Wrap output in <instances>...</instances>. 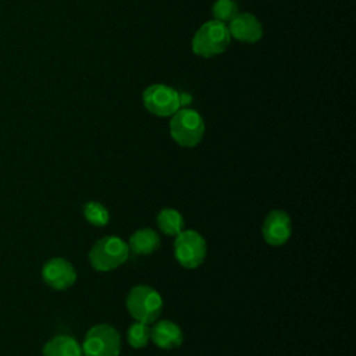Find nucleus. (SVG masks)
I'll return each mask as SVG.
<instances>
[{
	"mask_svg": "<svg viewBox=\"0 0 356 356\" xmlns=\"http://www.w3.org/2000/svg\"><path fill=\"white\" fill-rule=\"evenodd\" d=\"M129 254L128 243L120 236L107 235L95 242L89 250L90 266L100 273L111 271L122 266Z\"/></svg>",
	"mask_w": 356,
	"mask_h": 356,
	"instance_id": "f257e3e1",
	"label": "nucleus"
},
{
	"mask_svg": "<svg viewBox=\"0 0 356 356\" xmlns=\"http://www.w3.org/2000/svg\"><path fill=\"white\" fill-rule=\"evenodd\" d=\"M125 305L129 314L145 324L154 323L163 312L161 295L154 288L143 284L129 289Z\"/></svg>",
	"mask_w": 356,
	"mask_h": 356,
	"instance_id": "f03ea898",
	"label": "nucleus"
},
{
	"mask_svg": "<svg viewBox=\"0 0 356 356\" xmlns=\"http://www.w3.org/2000/svg\"><path fill=\"white\" fill-rule=\"evenodd\" d=\"M231 42V35L224 22L217 19L204 22L193 35L192 50L200 57H214L225 51Z\"/></svg>",
	"mask_w": 356,
	"mask_h": 356,
	"instance_id": "7ed1b4c3",
	"label": "nucleus"
},
{
	"mask_svg": "<svg viewBox=\"0 0 356 356\" xmlns=\"http://www.w3.org/2000/svg\"><path fill=\"white\" fill-rule=\"evenodd\" d=\"M170 134L175 143L182 147H193L200 143L204 135V121L202 115L192 108H182L172 114L170 121Z\"/></svg>",
	"mask_w": 356,
	"mask_h": 356,
	"instance_id": "20e7f679",
	"label": "nucleus"
},
{
	"mask_svg": "<svg viewBox=\"0 0 356 356\" xmlns=\"http://www.w3.org/2000/svg\"><path fill=\"white\" fill-rule=\"evenodd\" d=\"M83 356H118L121 338L110 324H96L86 332L81 345Z\"/></svg>",
	"mask_w": 356,
	"mask_h": 356,
	"instance_id": "39448f33",
	"label": "nucleus"
},
{
	"mask_svg": "<svg viewBox=\"0 0 356 356\" xmlns=\"http://www.w3.org/2000/svg\"><path fill=\"white\" fill-rule=\"evenodd\" d=\"M207 253V245L203 235L195 229H182L175 235L174 256L185 268L199 267Z\"/></svg>",
	"mask_w": 356,
	"mask_h": 356,
	"instance_id": "423d86ee",
	"label": "nucleus"
},
{
	"mask_svg": "<svg viewBox=\"0 0 356 356\" xmlns=\"http://www.w3.org/2000/svg\"><path fill=\"white\" fill-rule=\"evenodd\" d=\"M146 110L157 117H170L179 110L178 92L164 83H153L147 86L142 95Z\"/></svg>",
	"mask_w": 356,
	"mask_h": 356,
	"instance_id": "0eeeda50",
	"label": "nucleus"
},
{
	"mask_svg": "<svg viewBox=\"0 0 356 356\" xmlns=\"http://www.w3.org/2000/svg\"><path fill=\"white\" fill-rule=\"evenodd\" d=\"M42 278L50 288L64 291L75 284L76 271L67 259L53 257L44 263L42 268Z\"/></svg>",
	"mask_w": 356,
	"mask_h": 356,
	"instance_id": "6e6552de",
	"label": "nucleus"
},
{
	"mask_svg": "<svg viewBox=\"0 0 356 356\" xmlns=\"http://www.w3.org/2000/svg\"><path fill=\"white\" fill-rule=\"evenodd\" d=\"M261 234L264 241L271 246L284 245L292 234V224L288 213L282 210H273L264 218Z\"/></svg>",
	"mask_w": 356,
	"mask_h": 356,
	"instance_id": "1a4fd4ad",
	"label": "nucleus"
},
{
	"mask_svg": "<svg viewBox=\"0 0 356 356\" xmlns=\"http://www.w3.org/2000/svg\"><path fill=\"white\" fill-rule=\"evenodd\" d=\"M231 38L242 43H256L263 36L261 22L250 13H236L228 22Z\"/></svg>",
	"mask_w": 356,
	"mask_h": 356,
	"instance_id": "9d476101",
	"label": "nucleus"
},
{
	"mask_svg": "<svg viewBox=\"0 0 356 356\" xmlns=\"http://www.w3.org/2000/svg\"><path fill=\"white\" fill-rule=\"evenodd\" d=\"M152 342L164 350L178 348L184 341V334L178 324L171 320H160L150 328Z\"/></svg>",
	"mask_w": 356,
	"mask_h": 356,
	"instance_id": "9b49d317",
	"label": "nucleus"
},
{
	"mask_svg": "<svg viewBox=\"0 0 356 356\" xmlns=\"http://www.w3.org/2000/svg\"><path fill=\"white\" fill-rule=\"evenodd\" d=\"M128 248L135 254H152L160 248V236L152 228H139L129 236Z\"/></svg>",
	"mask_w": 356,
	"mask_h": 356,
	"instance_id": "f8f14e48",
	"label": "nucleus"
},
{
	"mask_svg": "<svg viewBox=\"0 0 356 356\" xmlns=\"http://www.w3.org/2000/svg\"><path fill=\"white\" fill-rule=\"evenodd\" d=\"M43 356H83L78 341L70 335H57L51 338L42 350Z\"/></svg>",
	"mask_w": 356,
	"mask_h": 356,
	"instance_id": "ddd939ff",
	"label": "nucleus"
},
{
	"mask_svg": "<svg viewBox=\"0 0 356 356\" xmlns=\"http://www.w3.org/2000/svg\"><path fill=\"white\" fill-rule=\"evenodd\" d=\"M156 222H157L159 229L163 234L170 235V236H175L184 229V217L175 209H170V207L163 209L157 214Z\"/></svg>",
	"mask_w": 356,
	"mask_h": 356,
	"instance_id": "4468645a",
	"label": "nucleus"
},
{
	"mask_svg": "<svg viewBox=\"0 0 356 356\" xmlns=\"http://www.w3.org/2000/svg\"><path fill=\"white\" fill-rule=\"evenodd\" d=\"M83 217L95 227H104L110 220L108 210L100 202H86L83 206Z\"/></svg>",
	"mask_w": 356,
	"mask_h": 356,
	"instance_id": "2eb2a0df",
	"label": "nucleus"
},
{
	"mask_svg": "<svg viewBox=\"0 0 356 356\" xmlns=\"http://www.w3.org/2000/svg\"><path fill=\"white\" fill-rule=\"evenodd\" d=\"M127 339L128 343L135 349L145 348L150 341V328L147 324L140 321L132 323L127 331Z\"/></svg>",
	"mask_w": 356,
	"mask_h": 356,
	"instance_id": "dca6fc26",
	"label": "nucleus"
},
{
	"mask_svg": "<svg viewBox=\"0 0 356 356\" xmlns=\"http://www.w3.org/2000/svg\"><path fill=\"white\" fill-rule=\"evenodd\" d=\"M239 6L235 0H216V3L211 7L213 15L220 22H229V19L239 13Z\"/></svg>",
	"mask_w": 356,
	"mask_h": 356,
	"instance_id": "f3484780",
	"label": "nucleus"
},
{
	"mask_svg": "<svg viewBox=\"0 0 356 356\" xmlns=\"http://www.w3.org/2000/svg\"><path fill=\"white\" fill-rule=\"evenodd\" d=\"M178 99H179V107H185V106L192 103V96L189 93H186V92L178 93Z\"/></svg>",
	"mask_w": 356,
	"mask_h": 356,
	"instance_id": "a211bd4d",
	"label": "nucleus"
}]
</instances>
